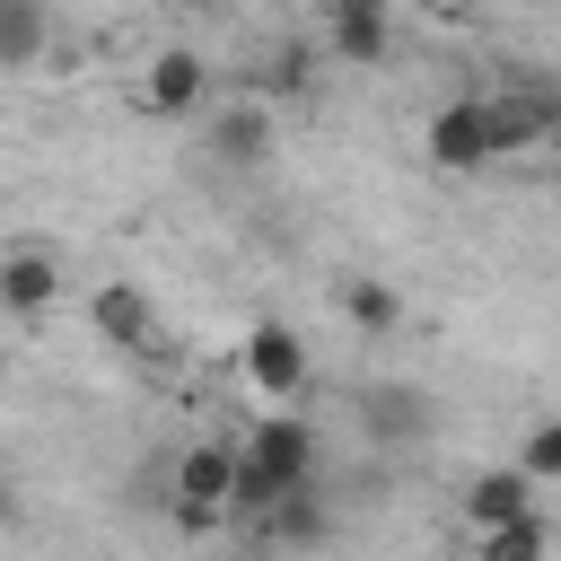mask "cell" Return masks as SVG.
<instances>
[{
  "mask_svg": "<svg viewBox=\"0 0 561 561\" xmlns=\"http://www.w3.org/2000/svg\"><path fill=\"white\" fill-rule=\"evenodd\" d=\"M316 456H324V447H316V421H298L289 403H280V412H263V421H254V438L237 447V508H245V517H263L280 491L316 482Z\"/></svg>",
  "mask_w": 561,
  "mask_h": 561,
  "instance_id": "6da1fadb",
  "label": "cell"
},
{
  "mask_svg": "<svg viewBox=\"0 0 561 561\" xmlns=\"http://www.w3.org/2000/svg\"><path fill=\"white\" fill-rule=\"evenodd\" d=\"M351 421H359L368 447L403 456V447H421V438L438 430V394H430V386H403V377H377V386L351 394Z\"/></svg>",
  "mask_w": 561,
  "mask_h": 561,
  "instance_id": "7a4b0ae2",
  "label": "cell"
},
{
  "mask_svg": "<svg viewBox=\"0 0 561 561\" xmlns=\"http://www.w3.org/2000/svg\"><path fill=\"white\" fill-rule=\"evenodd\" d=\"M228 508H237V447H184L167 482V517L184 535H210Z\"/></svg>",
  "mask_w": 561,
  "mask_h": 561,
  "instance_id": "3957f363",
  "label": "cell"
},
{
  "mask_svg": "<svg viewBox=\"0 0 561 561\" xmlns=\"http://www.w3.org/2000/svg\"><path fill=\"white\" fill-rule=\"evenodd\" d=\"M307 368H316V359H307V333H289V324H254V333H245V386H254L272 412L307 394Z\"/></svg>",
  "mask_w": 561,
  "mask_h": 561,
  "instance_id": "277c9868",
  "label": "cell"
},
{
  "mask_svg": "<svg viewBox=\"0 0 561 561\" xmlns=\"http://www.w3.org/2000/svg\"><path fill=\"white\" fill-rule=\"evenodd\" d=\"M421 149H430V167H447V175L491 167V105H482V96H447V105L430 114Z\"/></svg>",
  "mask_w": 561,
  "mask_h": 561,
  "instance_id": "5b68a950",
  "label": "cell"
},
{
  "mask_svg": "<svg viewBox=\"0 0 561 561\" xmlns=\"http://www.w3.org/2000/svg\"><path fill=\"white\" fill-rule=\"evenodd\" d=\"M140 105H149V114H202V105H210V61H202L193 44H167V53L149 61V79H140Z\"/></svg>",
  "mask_w": 561,
  "mask_h": 561,
  "instance_id": "8992f818",
  "label": "cell"
},
{
  "mask_svg": "<svg viewBox=\"0 0 561 561\" xmlns=\"http://www.w3.org/2000/svg\"><path fill=\"white\" fill-rule=\"evenodd\" d=\"M53 298H61V263L44 245H9L0 254V316L35 324V316H53Z\"/></svg>",
  "mask_w": 561,
  "mask_h": 561,
  "instance_id": "52a82bcc",
  "label": "cell"
},
{
  "mask_svg": "<svg viewBox=\"0 0 561 561\" xmlns=\"http://www.w3.org/2000/svg\"><path fill=\"white\" fill-rule=\"evenodd\" d=\"M272 140H280V123H272V105H263V96H245V105H219V114H210V158H228V167H263V158H272Z\"/></svg>",
  "mask_w": 561,
  "mask_h": 561,
  "instance_id": "ba28073f",
  "label": "cell"
},
{
  "mask_svg": "<svg viewBox=\"0 0 561 561\" xmlns=\"http://www.w3.org/2000/svg\"><path fill=\"white\" fill-rule=\"evenodd\" d=\"M535 491H543V482H535L526 465H491V473L465 482V526H473V535H482V526H508V517L535 508Z\"/></svg>",
  "mask_w": 561,
  "mask_h": 561,
  "instance_id": "9c48e42d",
  "label": "cell"
},
{
  "mask_svg": "<svg viewBox=\"0 0 561 561\" xmlns=\"http://www.w3.org/2000/svg\"><path fill=\"white\" fill-rule=\"evenodd\" d=\"M324 44H333L351 70H377V61H386V44H394V26H386V0H333V18H324Z\"/></svg>",
  "mask_w": 561,
  "mask_h": 561,
  "instance_id": "30bf717a",
  "label": "cell"
},
{
  "mask_svg": "<svg viewBox=\"0 0 561 561\" xmlns=\"http://www.w3.org/2000/svg\"><path fill=\"white\" fill-rule=\"evenodd\" d=\"M88 316H96V333H105L114 351H149V342H158V307H149L140 280H105Z\"/></svg>",
  "mask_w": 561,
  "mask_h": 561,
  "instance_id": "8fae6325",
  "label": "cell"
},
{
  "mask_svg": "<svg viewBox=\"0 0 561 561\" xmlns=\"http://www.w3.org/2000/svg\"><path fill=\"white\" fill-rule=\"evenodd\" d=\"M53 44V9L44 0H0V70H35Z\"/></svg>",
  "mask_w": 561,
  "mask_h": 561,
  "instance_id": "7c38bea8",
  "label": "cell"
},
{
  "mask_svg": "<svg viewBox=\"0 0 561 561\" xmlns=\"http://www.w3.org/2000/svg\"><path fill=\"white\" fill-rule=\"evenodd\" d=\"M473 561H552L543 508H526V517H508V526H482V535H473Z\"/></svg>",
  "mask_w": 561,
  "mask_h": 561,
  "instance_id": "4fadbf2b",
  "label": "cell"
},
{
  "mask_svg": "<svg viewBox=\"0 0 561 561\" xmlns=\"http://www.w3.org/2000/svg\"><path fill=\"white\" fill-rule=\"evenodd\" d=\"M333 307H342L351 333H394V316H403V298H394L386 280H368V272H351V280L333 289Z\"/></svg>",
  "mask_w": 561,
  "mask_h": 561,
  "instance_id": "5bb4252c",
  "label": "cell"
},
{
  "mask_svg": "<svg viewBox=\"0 0 561 561\" xmlns=\"http://www.w3.org/2000/svg\"><path fill=\"white\" fill-rule=\"evenodd\" d=\"M263 535H272V543H298V552H307V543H324V500H316V482L280 491V500L263 508Z\"/></svg>",
  "mask_w": 561,
  "mask_h": 561,
  "instance_id": "9a60e30c",
  "label": "cell"
},
{
  "mask_svg": "<svg viewBox=\"0 0 561 561\" xmlns=\"http://www.w3.org/2000/svg\"><path fill=\"white\" fill-rule=\"evenodd\" d=\"M517 465L552 491L561 482V412H543V421H526V447H517Z\"/></svg>",
  "mask_w": 561,
  "mask_h": 561,
  "instance_id": "2e32d148",
  "label": "cell"
},
{
  "mask_svg": "<svg viewBox=\"0 0 561 561\" xmlns=\"http://www.w3.org/2000/svg\"><path fill=\"white\" fill-rule=\"evenodd\" d=\"M0 526H18V482L0 473Z\"/></svg>",
  "mask_w": 561,
  "mask_h": 561,
  "instance_id": "e0dca14e",
  "label": "cell"
}]
</instances>
